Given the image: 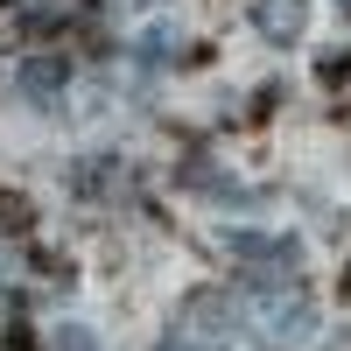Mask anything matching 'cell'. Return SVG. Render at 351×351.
I'll return each instance as SVG.
<instances>
[{"label": "cell", "instance_id": "cell-1", "mask_svg": "<svg viewBox=\"0 0 351 351\" xmlns=\"http://www.w3.org/2000/svg\"><path fill=\"white\" fill-rule=\"evenodd\" d=\"M246 309H253V330L267 344H302L309 324H316V302L302 295V288H253Z\"/></svg>", "mask_w": 351, "mask_h": 351}, {"label": "cell", "instance_id": "cell-2", "mask_svg": "<svg viewBox=\"0 0 351 351\" xmlns=\"http://www.w3.org/2000/svg\"><path fill=\"white\" fill-rule=\"evenodd\" d=\"M64 56H28V64L14 71V92L28 99V106H56V92H64Z\"/></svg>", "mask_w": 351, "mask_h": 351}, {"label": "cell", "instance_id": "cell-3", "mask_svg": "<svg viewBox=\"0 0 351 351\" xmlns=\"http://www.w3.org/2000/svg\"><path fill=\"white\" fill-rule=\"evenodd\" d=\"M302 21H309V0H253V28H260L267 43L302 36Z\"/></svg>", "mask_w": 351, "mask_h": 351}, {"label": "cell", "instance_id": "cell-4", "mask_svg": "<svg viewBox=\"0 0 351 351\" xmlns=\"http://www.w3.org/2000/svg\"><path fill=\"white\" fill-rule=\"evenodd\" d=\"M225 253H239V260H274V267H295V239H267V232H225Z\"/></svg>", "mask_w": 351, "mask_h": 351}, {"label": "cell", "instance_id": "cell-5", "mask_svg": "<svg viewBox=\"0 0 351 351\" xmlns=\"http://www.w3.org/2000/svg\"><path fill=\"white\" fill-rule=\"evenodd\" d=\"M49 351H99V337L84 330V324H56L49 330Z\"/></svg>", "mask_w": 351, "mask_h": 351}, {"label": "cell", "instance_id": "cell-6", "mask_svg": "<svg viewBox=\"0 0 351 351\" xmlns=\"http://www.w3.org/2000/svg\"><path fill=\"white\" fill-rule=\"evenodd\" d=\"M162 351H211V344H197V337H169Z\"/></svg>", "mask_w": 351, "mask_h": 351}, {"label": "cell", "instance_id": "cell-7", "mask_svg": "<svg viewBox=\"0 0 351 351\" xmlns=\"http://www.w3.org/2000/svg\"><path fill=\"white\" fill-rule=\"evenodd\" d=\"M344 14H351V0H344Z\"/></svg>", "mask_w": 351, "mask_h": 351}]
</instances>
